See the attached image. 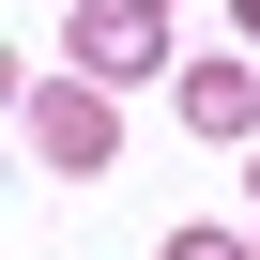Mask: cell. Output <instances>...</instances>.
I'll list each match as a JSON object with an SVG mask.
<instances>
[{"label":"cell","instance_id":"obj_3","mask_svg":"<svg viewBox=\"0 0 260 260\" xmlns=\"http://www.w3.org/2000/svg\"><path fill=\"white\" fill-rule=\"evenodd\" d=\"M169 92H184V122H199V138H245V122H260V61H184Z\"/></svg>","mask_w":260,"mask_h":260},{"label":"cell","instance_id":"obj_1","mask_svg":"<svg viewBox=\"0 0 260 260\" xmlns=\"http://www.w3.org/2000/svg\"><path fill=\"white\" fill-rule=\"evenodd\" d=\"M61 61H92V77H184V61H169V16H153V0H92V16L61 31Z\"/></svg>","mask_w":260,"mask_h":260},{"label":"cell","instance_id":"obj_4","mask_svg":"<svg viewBox=\"0 0 260 260\" xmlns=\"http://www.w3.org/2000/svg\"><path fill=\"white\" fill-rule=\"evenodd\" d=\"M169 260H260V245H230V230H169Z\"/></svg>","mask_w":260,"mask_h":260},{"label":"cell","instance_id":"obj_5","mask_svg":"<svg viewBox=\"0 0 260 260\" xmlns=\"http://www.w3.org/2000/svg\"><path fill=\"white\" fill-rule=\"evenodd\" d=\"M245 46H260V0H245Z\"/></svg>","mask_w":260,"mask_h":260},{"label":"cell","instance_id":"obj_6","mask_svg":"<svg viewBox=\"0 0 260 260\" xmlns=\"http://www.w3.org/2000/svg\"><path fill=\"white\" fill-rule=\"evenodd\" d=\"M153 16H169V0H153Z\"/></svg>","mask_w":260,"mask_h":260},{"label":"cell","instance_id":"obj_2","mask_svg":"<svg viewBox=\"0 0 260 260\" xmlns=\"http://www.w3.org/2000/svg\"><path fill=\"white\" fill-rule=\"evenodd\" d=\"M107 138H122V107H107V92H92V61H77V77H46V92H31V153H61V169H107Z\"/></svg>","mask_w":260,"mask_h":260}]
</instances>
